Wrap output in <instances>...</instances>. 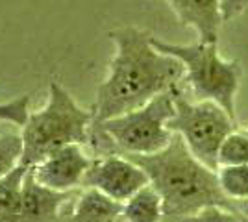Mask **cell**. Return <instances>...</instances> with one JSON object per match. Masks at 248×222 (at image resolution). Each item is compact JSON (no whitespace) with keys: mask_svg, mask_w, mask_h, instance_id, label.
<instances>
[{"mask_svg":"<svg viewBox=\"0 0 248 222\" xmlns=\"http://www.w3.org/2000/svg\"><path fill=\"white\" fill-rule=\"evenodd\" d=\"M115 54L98 85L94 122H104L146 106L184 82V65L155 50L152 35L135 26H119L108 33Z\"/></svg>","mask_w":248,"mask_h":222,"instance_id":"cell-1","label":"cell"},{"mask_svg":"<svg viewBox=\"0 0 248 222\" xmlns=\"http://www.w3.org/2000/svg\"><path fill=\"white\" fill-rule=\"evenodd\" d=\"M146 172L150 185L163 200L165 215L189 219L207 207H232L222 194L217 172L207 169L178 133L169 147L150 156H126Z\"/></svg>","mask_w":248,"mask_h":222,"instance_id":"cell-2","label":"cell"},{"mask_svg":"<svg viewBox=\"0 0 248 222\" xmlns=\"http://www.w3.org/2000/svg\"><path fill=\"white\" fill-rule=\"evenodd\" d=\"M93 124V109L78 106L71 93L58 80H52L46 104L30 113L22 126V165L30 169L69 145H89Z\"/></svg>","mask_w":248,"mask_h":222,"instance_id":"cell-3","label":"cell"},{"mask_svg":"<svg viewBox=\"0 0 248 222\" xmlns=\"http://www.w3.org/2000/svg\"><path fill=\"white\" fill-rule=\"evenodd\" d=\"M152 44L155 50L172 56L184 65V82L198 102H215L237 120L235 98L243 80V67L237 59L222 58L217 43L176 44L152 37Z\"/></svg>","mask_w":248,"mask_h":222,"instance_id":"cell-4","label":"cell"},{"mask_svg":"<svg viewBox=\"0 0 248 222\" xmlns=\"http://www.w3.org/2000/svg\"><path fill=\"white\" fill-rule=\"evenodd\" d=\"M182 85L155 96L146 106L115 117L104 122H94L111 141L115 154L123 156H150L169 147L172 130L169 128L176 111V93Z\"/></svg>","mask_w":248,"mask_h":222,"instance_id":"cell-5","label":"cell"},{"mask_svg":"<svg viewBox=\"0 0 248 222\" xmlns=\"http://www.w3.org/2000/svg\"><path fill=\"white\" fill-rule=\"evenodd\" d=\"M176 111L169 128L172 133L184 139L191 154L202 161L207 169H218V148L222 141L237 130V120H233L222 107L215 102L187 100L184 89L176 93Z\"/></svg>","mask_w":248,"mask_h":222,"instance_id":"cell-6","label":"cell"},{"mask_svg":"<svg viewBox=\"0 0 248 222\" xmlns=\"http://www.w3.org/2000/svg\"><path fill=\"white\" fill-rule=\"evenodd\" d=\"M146 185L150 180L145 170L123 154L93 158L83 180L85 189L98 191L119 204H126Z\"/></svg>","mask_w":248,"mask_h":222,"instance_id":"cell-7","label":"cell"},{"mask_svg":"<svg viewBox=\"0 0 248 222\" xmlns=\"http://www.w3.org/2000/svg\"><path fill=\"white\" fill-rule=\"evenodd\" d=\"M91 161L93 158L83 150L82 145H69L30 167V170L35 181L43 187L58 192H73L83 185Z\"/></svg>","mask_w":248,"mask_h":222,"instance_id":"cell-8","label":"cell"},{"mask_svg":"<svg viewBox=\"0 0 248 222\" xmlns=\"http://www.w3.org/2000/svg\"><path fill=\"white\" fill-rule=\"evenodd\" d=\"M182 26L193 28L202 43H218L222 0H165Z\"/></svg>","mask_w":248,"mask_h":222,"instance_id":"cell-9","label":"cell"},{"mask_svg":"<svg viewBox=\"0 0 248 222\" xmlns=\"http://www.w3.org/2000/svg\"><path fill=\"white\" fill-rule=\"evenodd\" d=\"M73 196V192H58L37 183L28 169L22 181V215L26 222H43L54 219L63 204Z\"/></svg>","mask_w":248,"mask_h":222,"instance_id":"cell-10","label":"cell"},{"mask_svg":"<svg viewBox=\"0 0 248 222\" xmlns=\"http://www.w3.org/2000/svg\"><path fill=\"white\" fill-rule=\"evenodd\" d=\"M123 213V204L104 196L94 189H85L78 196L69 222H115Z\"/></svg>","mask_w":248,"mask_h":222,"instance_id":"cell-11","label":"cell"},{"mask_svg":"<svg viewBox=\"0 0 248 222\" xmlns=\"http://www.w3.org/2000/svg\"><path fill=\"white\" fill-rule=\"evenodd\" d=\"M28 167L21 165L0 180V222H26L22 215V181Z\"/></svg>","mask_w":248,"mask_h":222,"instance_id":"cell-12","label":"cell"},{"mask_svg":"<svg viewBox=\"0 0 248 222\" xmlns=\"http://www.w3.org/2000/svg\"><path fill=\"white\" fill-rule=\"evenodd\" d=\"M163 211V200L155 192L152 185H146L135 196L123 204L121 219L123 222H161Z\"/></svg>","mask_w":248,"mask_h":222,"instance_id":"cell-13","label":"cell"},{"mask_svg":"<svg viewBox=\"0 0 248 222\" xmlns=\"http://www.w3.org/2000/svg\"><path fill=\"white\" fill-rule=\"evenodd\" d=\"M217 178L222 194L232 204L248 200V165L218 167Z\"/></svg>","mask_w":248,"mask_h":222,"instance_id":"cell-14","label":"cell"},{"mask_svg":"<svg viewBox=\"0 0 248 222\" xmlns=\"http://www.w3.org/2000/svg\"><path fill=\"white\" fill-rule=\"evenodd\" d=\"M248 165V132H232L218 148V167Z\"/></svg>","mask_w":248,"mask_h":222,"instance_id":"cell-15","label":"cell"},{"mask_svg":"<svg viewBox=\"0 0 248 222\" xmlns=\"http://www.w3.org/2000/svg\"><path fill=\"white\" fill-rule=\"evenodd\" d=\"M24 141L21 133H2L0 135V180L10 176L15 169L22 165Z\"/></svg>","mask_w":248,"mask_h":222,"instance_id":"cell-16","label":"cell"},{"mask_svg":"<svg viewBox=\"0 0 248 222\" xmlns=\"http://www.w3.org/2000/svg\"><path fill=\"white\" fill-rule=\"evenodd\" d=\"M30 95L17 96L15 100L0 104V122H10L15 126H24L30 117Z\"/></svg>","mask_w":248,"mask_h":222,"instance_id":"cell-17","label":"cell"},{"mask_svg":"<svg viewBox=\"0 0 248 222\" xmlns=\"http://www.w3.org/2000/svg\"><path fill=\"white\" fill-rule=\"evenodd\" d=\"M241 215L230 207H207L204 211L197 213L195 217L184 219V222H241Z\"/></svg>","mask_w":248,"mask_h":222,"instance_id":"cell-18","label":"cell"},{"mask_svg":"<svg viewBox=\"0 0 248 222\" xmlns=\"http://www.w3.org/2000/svg\"><path fill=\"white\" fill-rule=\"evenodd\" d=\"M248 10V0H222V21L228 22Z\"/></svg>","mask_w":248,"mask_h":222,"instance_id":"cell-19","label":"cell"},{"mask_svg":"<svg viewBox=\"0 0 248 222\" xmlns=\"http://www.w3.org/2000/svg\"><path fill=\"white\" fill-rule=\"evenodd\" d=\"M232 207H233V209H235V211H237L243 219H247V221H248V200L235 202V204H232Z\"/></svg>","mask_w":248,"mask_h":222,"instance_id":"cell-20","label":"cell"}]
</instances>
